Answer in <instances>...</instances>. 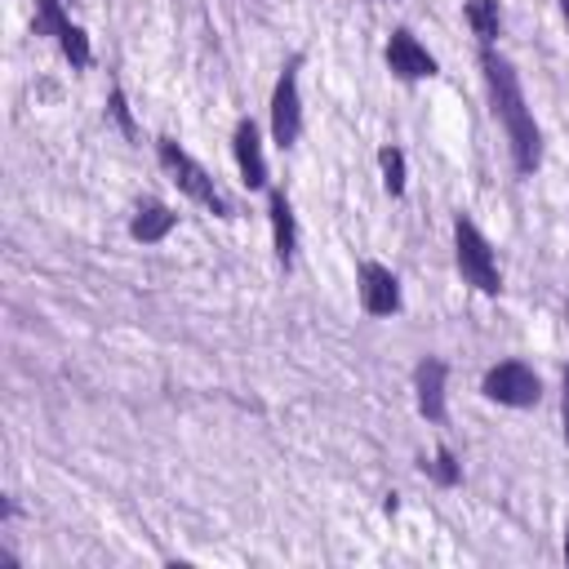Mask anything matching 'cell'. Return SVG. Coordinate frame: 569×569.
I'll list each match as a JSON object with an SVG mask.
<instances>
[{
    "mask_svg": "<svg viewBox=\"0 0 569 569\" xmlns=\"http://www.w3.org/2000/svg\"><path fill=\"white\" fill-rule=\"evenodd\" d=\"M480 71H485V84H489V102H493V116L502 120L507 138H511V156H516V169L520 173H533L538 160H542V133L533 124V111L525 107V93H520V80L511 71L507 58H498L493 49L480 53Z\"/></svg>",
    "mask_w": 569,
    "mask_h": 569,
    "instance_id": "1",
    "label": "cell"
},
{
    "mask_svg": "<svg viewBox=\"0 0 569 569\" xmlns=\"http://www.w3.org/2000/svg\"><path fill=\"white\" fill-rule=\"evenodd\" d=\"M156 151H160V164L173 173V182H178V191H187L196 204H204V209H213L218 218H231V204H227V196L213 187V178L173 142V138H160L156 142Z\"/></svg>",
    "mask_w": 569,
    "mask_h": 569,
    "instance_id": "2",
    "label": "cell"
},
{
    "mask_svg": "<svg viewBox=\"0 0 569 569\" xmlns=\"http://www.w3.org/2000/svg\"><path fill=\"white\" fill-rule=\"evenodd\" d=\"M453 258H458L462 280H467V284H476L480 293H498V289H502L498 258H493L489 240H485L467 218H458V222H453Z\"/></svg>",
    "mask_w": 569,
    "mask_h": 569,
    "instance_id": "3",
    "label": "cell"
},
{
    "mask_svg": "<svg viewBox=\"0 0 569 569\" xmlns=\"http://www.w3.org/2000/svg\"><path fill=\"white\" fill-rule=\"evenodd\" d=\"M480 391H485L489 400H498V405L529 409V405H538L542 382H538V373H533L529 365H520V360H502V365H493V369L485 373Z\"/></svg>",
    "mask_w": 569,
    "mask_h": 569,
    "instance_id": "4",
    "label": "cell"
},
{
    "mask_svg": "<svg viewBox=\"0 0 569 569\" xmlns=\"http://www.w3.org/2000/svg\"><path fill=\"white\" fill-rule=\"evenodd\" d=\"M271 133H276V147H293L298 133H302V102H298V62H289L271 89Z\"/></svg>",
    "mask_w": 569,
    "mask_h": 569,
    "instance_id": "5",
    "label": "cell"
},
{
    "mask_svg": "<svg viewBox=\"0 0 569 569\" xmlns=\"http://www.w3.org/2000/svg\"><path fill=\"white\" fill-rule=\"evenodd\" d=\"M360 307L369 316H396L400 311V280L382 262H360Z\"/></svg>",
    "mask_w": 569,
    "mask_h": 569,
    "instance_id": "6",
    "label": "cell"
},
{
    "mask_svg": "<svg viewBox=\"0 0 569 569\" xmlns=\"http://www.w3.org/2000/svg\"><path fill=\"white\" fill-rule=\"evenodd\" d=\"M387 67L400 76V80H427V76H436V58L418 44V36L413 31H391V40H387Z\"/></svg>",
    "mask_w": 569,
    "mask_h": 569,
    "instance_id": "7",
    "label": "cell"
},
{
    "mask_svg": "<svg viewBox=\"0 0 569 569\" xmlns=\"http://www.w3.org/2000/svg\"><path fill=\"white\" fill-rule=\"evenodd\" d=\"M231 147H236V164H240V178L244 187H267V160H262V142H258V124L253 120H240L236 133H231Z\"/></svg>",
    "mask_w": 569,
    "mask_h": 569,
    "instance_id": "8",
    "label": "cell"
},
{
    "mask_svg": "<svg viewBox=\"0 0 569 569\" xmlns=\"http://www.w3.org/2000/svg\"><path fill=\"white\" fill-rule=\"evenodd\" d=\"M445 360H422L413 369V391H418V413L431 422H445Z\"/></svg>",
    "mask_w": 569,
    "mask_h": 569,
    "instance_id": "9",
    "label": "cell"
},
{
    "mask_svg": "<svg viewBox=\"0 0 569 569\" xmlns=\"http://www.w3.org/2000/svg\"><path fill=\"white\" fill-rule=\"evenodd\" d=\"M173 222H178V213H173L169 204H160V200H142V204L133 209L129 236L142 240V244H156V240H164V236L173 231Z\"/></svg>",
    "mask_w": 569,
    "mask_h": 569,
    "instance_id": "10",
    "label": "cell"
},
{
    "mask_svg": "<svg viewBox=\"0 0 569 569\" xmlns=\"http://www.w3.org/2000/svg\"><path fill=\"white\" fill-rule=\"evenodd\" d=\"M271 236H276V258L289 267L293 249H298V227H293V209H289L284 191H271Z\"/></svg>",
    "mask_w": 569,
    "mask_h": 569,
    "instance_id": "11",
    "label": "cell"
},
{
    "mask_svg": "<svg viewBox=\"0 0 569 569\" xmlns=\"http://www.w3.org/2000/svg\"><path fill=\"white\" fill-rule=\"evenodd\" d=\"M467 22H471V31L489 44V40H498V27H502V9H498V0H467Z\"/></svg>",
    "mask_w": 569,
    "mask_h": 569,
    "instance_id": "12",
    "label": "cell"
},
{
    "mask_svg": "<svg viewBox=\"0 0 569 569\" xmlns=\"http://www.w3.org/2000/svg\"><path fill=\"white\" fill-rule=\"evenodd\" d=\"M58 49L67 53L71 67H89V62H93V53H89V36H84V27H76L71 18L58 27Z\"/></svg>",
    "mask_w": 569,
    "mask_h": 569,
    "instance_id": "13",
    "label": "cell"
},
{
    "mask_svg": "<svg viewBox=\"0 0 569 569\" xmlns=\"http://www.w3.org/2000/svg\"><path fill=\"white\" fill-rule=\"evenodd\" d=\"M378 164H382V187L391 196H400L405 191V151L400 147H382L378 151Z\"/></svg>",
    "mask_w": 569,
    "mask_h": 569,
    "instance_id": "14",
    "label": "cell"
},
{
    "mask_svg": "<svg viewBox=\"0 0 569 569\" xmlns=\"http://www.w3.org/2000/svg\"><path fill=\"white\" fill-rule=\"evenodd\" d=\"M62 22H67L62 0H36V18H31L36 36H58V27H62Z\"/></svg>",
    "mask_w": 569,
    "mask_h": 569,
    "instance_id": "15",
    "label": "cell"
},
{
    "mask_svg": "<svg viewBox=\"0 0 569 569\" xmlns=\"http://www.w3.org/2000/svg\"><path fill=\"white\" fill-rule=\"evenodd\" d=\"M422 467H431V476H436L440 485H458V462H453V453H449V449H436V458H431V462H422Z\"/></svg>",
    "mask_w": 569,
    "mask_h": 569,
    "instance_id": "16",
    "label": "cell"
},
{
    "mask_svg": "<svg viewBox=\"0 0 569 569\" xmlns=\"http://www.w3.org/2000/svg\"><path fill=\"white\" fill-rule=\"evenodd\" d=\"M107 111H111V120H116L124 133H133V120H129V107H124V93H120V89H111V98H107Z\"/></svg>",
    "mask_w": 569,
    "mask_h": 569,
    "instance_id": "17",
    "label": "cell"
},
{
    "mask_svg": "<svg viewBox=\"0 0 569 569\" xmlns=\"http://www.w3.org/2000/svg\"><path fill=\"white\" fill-rule=\"evenodd\" d=\"M560 418H565V440H569V369H565V396H560Z\"/></svg>",
    "mask_w": 569,
    "mask_h": 569,
    "instance_id": "18",
    "label": "cell"
},
{
    "mask_svg": "<svg viewBox=\"0 0 569 569\" xmlns=\"http://www.w3.org/2000/svg\"><path fill=\"white\" fill-rule=\"evenodd\" d=\"M560 13H565V18H569V0H560Z\"/></svg>",
    "mask_w": 569,
    "mask_h": 569,
    "instance_id": "19",
    "label": "cell"
},
{
    "mask_svg": "<svg viewBox=\"0 0 569 569\" xmlns=\"http://www.w3.org/2000/svg\"><path fill=\"white\" fill-rule=\"evenodd\" d=\"M565 560H569V533H565Z\"/></svg>",
    "mask_w": 569,
    "mask_h": 569,
    "instance_id": "20",
    "label": "cell"
}]
</instances>
